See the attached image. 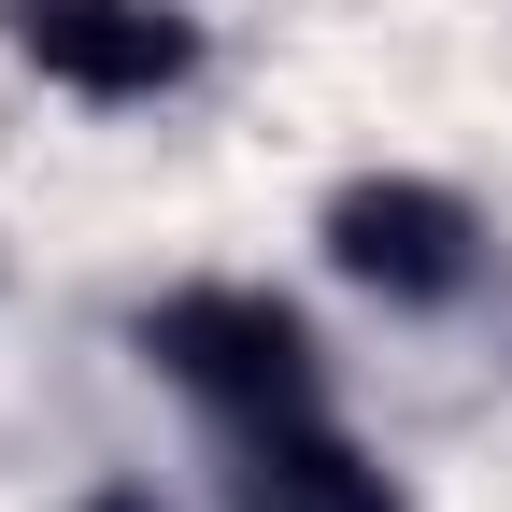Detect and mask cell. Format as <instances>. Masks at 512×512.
Wrapping results in <instances>:
<instances>
[{
    "mask_svg": "<svg viewBox=\"0 0 512 512\" xmlns=\"http://www.w3.org/2000/svg\"><path fill=\"white\" fill-rule=\"evenodd\" d=\"M100 512H157V498H128V484H114V498H100Z\"/></svg>",
    "mask_w": 512,
    "mask_h": 512,
    "instance_id": "5b68a950",
    "label": "cell"
},
{
    "mask_svg": "<svg viewBox=\"0 0 512 512\" xmlns=\"http://www.w3.org/2000/svg\"><path fill=\"white\" fill-rule=\"evenodd\" d=\"M0 29H15V57L43 86L114 100V114L200 86V15L185 0H0Z\"/></svg>",
    "mask_w": 512,
    "mask_h": 512,
    "instance_id": "3957f363",
    "label": "cell"
},
{
    "mask_svg": "<svg viewBox=\"0 0 512 512\" xmlns=\"http://www.w3.org/2000/svg\"><path fill=\"white\" fill-rule=\"evenodd\" d=\"M214 498H228V512H413V498H399V470H384L342 413H271V427H228Z\"/></svg>",
    "mask_w": 512,
    "mask_h": 512,
    "instance_id": "277c9868",
    "label": "cell"
},
{
    "mask_svg": "<svg viewBox=\"0 0 512 512\" xmlns=\"http://www.w3.org/2000/svg\"><path fill=\"white\" fill-rule=\"evenodd\" d=\"M313 242H328V271L370 285L384 313H456V299L484 285V214L456 200V185H427V171H356V185H328Z\"/></svg>",
    "mask_w": 512,
    "mask_h": 512,
    "instance_id": "7a4b0ae2",
    "label": "cell"
},
{
    "mask_svg": "<svg viewBox=\"0 0 512 512\" xmlns=\"http://www.w3.org/2000/svg\"><path fill=\"white\" fill-rule=\"evenodd\" d=\"M128 342L171 399H200L214 441L228 427H271V413H328V342H313V313L271 299V285H171L128 313Z\"/></svg>",
    "mask_w": 512,
    "mask_h": 512,
    "instance_id": "6da1fadb",
    "label": "cell"
}]
</instances>
